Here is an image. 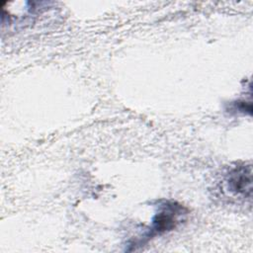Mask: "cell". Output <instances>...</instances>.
Listing matches in <instances>:
<instances>
[{
    "instance_id": "obj_2",
    "label": "cell",
    "mask_w": 253,
    "mask_h": 253,
    "mask_svg": "<svg viewBox=\"0 0 253 253\" xmlns=\"http://www.w3.org/2000/svg\"><path fill=\"white\" fill-rule=\"evenodd\" d=\"M225 183L228 191L241 198H251L252 193V169L250 165H237L232 168L226 178Z\"/></svg>"
},
{
    "instance_id": "obj_1",
    "label": "cell",
    "mask_w": 253,
    "mask_h": 253,
    "mask_svg": "<svg viewBox=\"0 0 253 253\" xmlns=\"http://www.w3.org/2000/svg\"><path fill=\"white\" fill-rule=\"evenodd\" d=\"M186 215L187 210L177 202H162L158 206L157 211L152 217L151 224L142 238L149 240L154 236L172 231L182 220H184Z\"/></svg>"
}]
</instances>
